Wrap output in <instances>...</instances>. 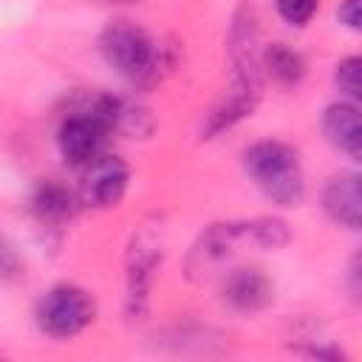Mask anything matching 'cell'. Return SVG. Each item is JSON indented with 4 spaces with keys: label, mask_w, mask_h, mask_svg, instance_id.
<instances>
[{
    "label": "cell",
    "mask_w": 362,
    "mask_h": 362,
    "mask_svg": "<svg viewBox=\"0 0 362 362\" xmlns=\"http://www.w3.org/2000/svg\"><path fill=\"white\" fill-rule=\"evenodd\" d=\"M218 297L235 314H260L274 303V280L257 266H235L221 277Z\"/></svg>",
    "instance_id": "10"
},
{
    "label": "cell",
    "mask_w": 362,
    "mask_h": 362,
    "mask_svg": "<svg viewBox=\"0 0 362 362\" xmlns=\"http://www.w3.org/2000/svg\"><path fill=\"white\" fill-rule=\"evenodd\" d=\"M226 48H229V62H232V79H229V88L221 93V99L206 110V116L201 122L198 133L204 141L218 139L221 133L232 130L235 124L249 119L255 113V107L260 105L263 79H266L263 45H260L257 17L249 6H240L232 14Z\"/></svg>",
    "instance_id": "1"
},
{
    "label": "cell",
    "mask_w": 362,
    "mask_h": 362,
    "mask_svg": "<svg viewBox=\"0 0 362 362\" xmlns=\"http://www.w3.org/2000/svg\"><path fill=\"white\" fill-rule=\"evenodd\" d=\"M130 164L116 156V153H105L102 158H96L93 164H88L82 170V181L76 187L79 201L85 209H113L124 201L127 189H130Z\"/></svg>",
    "instance_id": "8"
},
{
    "label": "cell",
    "mask_w": 362,
    "mask_h": 362,
    "mask_svg": "<svg viewBox=\"0 0 362 362\" xmlns=\"http://www.w3.org/2000/svg\"><path fill=\"white\" fill-rule=\"evenodd\" d=\"M337 20H339L345 28L362 34V0H339V6H337Z\"/></svg>",
    "instance_id": "16"
},
{
    "label": "cell",
    "mask_w": 362,
    "mask_h": 362,
    "mask_svg": "<svg viewBox=\"0 0 362 362\" xmlns=\"http://www.w3.org/2000/svg\"><path fill=\"white\" fill-rule=\"evenodd\" d=\"M320 130L337 153L362 167V105L345 99L325 105L320 116Z\"/></svg>",
    "instance_id": "11"
},
{
    "label": "cell",
    "mask_w": 362,
    "mask_h": 362,
    "mask_svg": "<svg viewBox=\"0 0 362 362\" xmlns=\"http://www.w3.org/2000/svg\"><path fill=\"white\" fill-rule=\"evenodd\" d=\"M31 317L42 337L54 342H68L85 334L96 322L99 305H96V297L85 286L62 280V283L48 286L37 297Z\"/></svg>",
    "instance_id": "6"
},
{
    "label": "cell",
    "mask_w": 362,
    "mask_h": 362,
    "mask_svg": "<svg viewBox=\"0 0 362 362\" xmlns=\"http://www.w3.org/2000/svg\"><path fill=\"white\" fill-rule=\"evenodd\" d=\"M240 167L257 192L280 206L297 209L305 201V170L300 153L280 139H257L240 153Z\"/></svg>",
    "instance_id": "5"
},
{
    "label": "cell",
    "mask_w": 362,
    "mask_h": 362,
    "mask_svg": "<svg viewBox=\"0 0 362 362\" xmlns=\"http://www.w3.org/2000/svg\"><path fill=\"white\" fill-rule=\"evenodd\" d=\"M102 62L136 88H153L173 71L170 48L136 20H110L96 40Z\"/></svg>",
    "instance_id": "3"
},
{
    "label": "cell",
    "mask_w": 362,
    "mask_h": 362,
    "mask_svg": "<svg viewBox=\"0 0 362 362\" xmlns=\"http://www.w3.org/2000/svg\"><path fill=\"white\" fill-rule=\"evenodd\" d=\"M348 286L354 291L356 300H362V255L351 263V272H348Z\"/></svg>",
    "instance_id": "18"
},
{
    "label": "cell",
    "mask_w": 362,
    "mask_h": 362,
    "mask_svg": "<svg viewBox=\"0 0 362 362\" xmlns=\"http://www.w3.org/2000/svg\"><path fill=\"white\" fill-rule=\"evenodd\" d=\"M0 269H3V280H14V277L23 272V263L14 260V249H11L8 243L3 246V266H0Z\"/></svg>",
    "instance_id": "17"
},
{
    "label": "cell",
    "mask_w": 362,
    "mask_h": 362,
    "mask_svg": "<svg viewBox=\"0 0 362 362\" xmlns=\"http://www.w3.org/2000/svg\"><path fill=\"white\" fill-rule=\"evenodd\" d=\"M124 99L113 93H96L68 116H62L57 127V150L59 158L74 167L85 170L96 158L107 153V141L122 133L124 119Z\"/></svg>",
    "instance_id": "4"
},
{
    "label": "cell",
    "mask_w": 362,
    "mask_h": 362,
    "mask_svg": "<svg viewBox=\"0 0 362 362\" xmlns=\"http://www.w3.org/2000/svg\"><path fill=\"white\" fill-rule=\"evenodd\" d=\"M320 206L334 226L362 235V167L328 175L320 189Z\"/></svg>",
    "instance_id": "9"
},
{
    "label": "cell",
    "mask_w": 362,
    "mask_h": 362,
    "mask_svg": "<svg viewBox=\"0 0 362 362\" xmlns=\"http://www.w3.org/2000/svg\"><path fill=\"white\" fill-rule=\"evenodd\" d=\"M82 209L79 192L71 189L68 184L57 181V178H42L34 184L31 195H28V212L34 215V221L40 226L48 229H59L68 221H74V215Z\"/></svg>",
    "instance_id": "12"
},
{
    "label": "cell",
    "mask_w": 362,
    "mask_h": 362,
    "mask_svg": "<svg viewBox=\"0 0 362 362\" xmlns=\"http://www.w3.org/2000/svg\"><path fill=\"white\" fill-rule=\"evenodd\" d=\"M334 88L345 102L362 105V54H348L334 65Z\"/></svg>",
    "instance_id": "14"
},
{
    "label": "cell",
    "mask_w": 362,
    "mask_h": 362,
    "mask_svg": "<svg viewBox=\"0 0 362 362\" xmlns=\"http://www.w3.org/2000/svg\"><path fill=\"white\" fill-rule=\"evenodd\" d=\"M320 8V0H274L277 17L291 28H305Z\"/></svg>",
    "instance_id": "15"
},
{
    "label": "cell",
    "mask_w": 362,
    "mask_h": 362,
    "mask_svg": "<svg viewBox=\"0 0 362 362\" xmlns=\"http://www.w3.org/2000/svg\"><path fill=\"white\" fill-rule=\"evenodd\" d=\"M164 263V229L161 223H141L124 252V314L139 322L150 311V294Z\"/></svg>",
    "instance_id": "7"
},
{
    "label": "cell",
    "mask_w": 362,
    "mask_h": 362,
    "mask_svg": "<svg viewBox=\"0 0 362 362\" xmlns=\"http://www.w3.org/2000/svg\"><path fill=\"white\" fill-rule=\"evenodd\" d=\"M305 57L288 42L263 45V74L280 88H297L305 79Z\"/></svg>",
    "instance_id": "13"
},
{
    "label": "cell",
    "mask_w": 362,
    "mask_h": 362,
    "mask_svg": "<svg viewBox=\"0 0 362 362\" xmlns=\"http://www.w3.org/2000/svg\"><path fill=\"white\" fill-rule=\"evenodd\" d=\"M291 240V229L277 215H257V218H235L218 221L198 232L187 257H184V277L192 283L206 280L215 274L226 260H232L243 246L255 249H283Z\"/></svg>",
    "instance_id": "2"
},
{
    "label": "cell",
    "mask_w": 362,
    "mask_h": 362,
    "mask_svg": "<svg viewBox=\"0 0 362 362\" xmlns=\"http://www.w3.org/2000/svg\"><path fill=\"white\" fill-rule=\"evenodd\" d=\"M105 3H116V6H139L144 0H105Z\"/></svg>",
    "instance_id": "19"
}]
</instances>
